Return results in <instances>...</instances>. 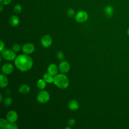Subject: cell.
<instances>
[{"instance_id":"cell-23","label":"cell","mask_w":129,"mask_h":129,"mask_svg":"<svg viewBox=\"0 0 129 129\" xmlns=\"http://www.w3.org/2000/svg\"><path fill=\"white\" fill-rule=\"evenodd\" d=\"M18 128V125L15 122H9L8 125V129H17Z\"/></svg>"},{"instance_id":"cell-18","label":"cell","mask_w":129,"mask_h":129,"mask_svg":"<svg viewBox=\"0 0 129 129\" xmlns=\"http://www.w3.org/2000/svg\"><path fill=\"white\" fill-rule=\"evenodd\" d=\"M9 122L8 120L1 118L0 119V127L2 129H8Z\"/></svg>"},{"instance_id":"cell-8","label":"cell","mask_w":129,"mask_h":129,"mask_svg":"<svg viewBox=\"0 0 129 129\" xmlns=\"http://www.w3.org/2000/svg\"><path fill=\"white\" fill-rule=\"evenodd\" d=\"M52 42L51 37L48 35L43 36L41 39V43L42 46L44 47H48L50 46Z\"/></svg>"},{"instance_id":"cell-30","label":"cell","mask_w":129,"mask_h":129,"mask_svg":"<svg viewBox=\"0 0 129 129\" xmlns=\"http://www.w3.org/2000/svg\"><path fill=\"white\" fill-rule=\"evenodd\" d=\"M0 98H1V100H0V101L2 102L3 101V96L2 94L0 95Z\"/></svg>"},{"instance_id":"cell-27","label":"cell","mask_w":129,"mask_h":129,"mask_svg":"<svg viewBox=\"0 0 129 129\" xmlns=\"http://www.w3.org/2000/svg\"><path fill=\"white\" fill-rule=\"evenodd\" d=\"M76 123V121L74 119H73V118H71V119H70L69 120H68V124H69V125L70 126H73Z\"/></svg>"},{"instance_id":"cell-1","label":"cell","mask_w":129,"mask_h":129,"mask_svg":"<svg viewBox=\"0 0 129 129\" xmlns=\"http://www.w3.org/2000/svg\"><path fill=\"white\" fill-rule=\"evenodd\" d=\"M32 59L27 54H20L15 59V64L18 70L21 72L29 70L33 66Z\"/></svg>"},{"instance_id":"cell-3","label":"cell","mask_w":129,"mask_h":129,"mask_svg":"<svg viewBox=\"0 0 129 129\" xmlns=\"http://www.w3.org/2000/svg\"><path fill=\"white\" fill-rule=\"evenodd\" d=\"M2 56L4 59L8 60H15L17 57L15 51L10 49L4 50L2 52Z\"/></svg>"},{"instance_id":"cell-15","label":"cell","mask_w":129,"mask_h":129,"mask_svg":"<svg viewBox=\"0 0 129 129\" xmlns=\"http://www.w3.org/2000/svg\"><path fill=\"white\" fill-rule=\"evenodd\" d=\"M113 8L111 6H107L105 7L104 9V13L106 16L110 18L112 17L113 13Z\"/></svg>"},{"instance_id":"cell-4","label":"cell","mask_w":129,"mask_h":129,"mask_svg":"<svg viewBox=\"0 0 129 129\" xmlns=\"http://www.w3.org/2000/svg\"><path fill=\"white\" fill-rule=\"evenodd\" d=\"M49 98H50V96L48 92L47 91L43 90V91H40L38 93L37 95V99L39 103H45L49 100Z\"/></svg>"},{"instance_id":"cell-13","label":"cell","mask_w":129,"mask_h":129,"mask_svg":"<svg viewBox=\"0 0 129 129\" xmlns=\"http://www.w3.org/2000/svg\"><path fill=\"white\" fill-rule=\"evenodd\" d=\"M68 107L72 110H76L79 107V103L75 100H70L68 103Z\"/></svg>"},{"instance_id":"cell-31","label":"cell","mask_w":129,"mask_h":129,"mask_svg":"<svg viewBox=\"0 0 129 129\" xmlns=\"http://www.w3.org/2000/svg\"><path fill=\"white\" fill-rule=\"evenodd\" d=\"M65 128H66V129H71L72 128H71V127L68 126H67V127H66Z\"/></svg>"},{"instance_id":"cell-7","label":"cell","mask_w":129,"mask_h":129,"mask_svg":"<svg viewBox=\"0 0 129 129\" xmlns=\"http://www.w3.org/2000/svg\"><path fill=\"white\" fill-rule=\"evenodd\" d=\"M18 115L14 110L9 111L6 115V118L9 122H15L18 119Z\"/></svg>"},{"instance_id":"cell-12","label":"cell","mask_w":129,"mask_h":129,"mask_svg":"<svg viewBox=\"0 0 129 129\" xmlns=\"http://www.w3.org/2000/svg\"><path fill=\"white\" fill-rule=\"evenodd\" d=\"M9 22L11 26L13 27L17 26L20 23V19L16 15H12L9 19Z\"/></svg>"},{"instance_id":"cell-17","label":"cell","mask_w":129,"mask_h":129,"mask_svg":"<svg viewBox=\"0 0 129 129\" xmlns=\"http://www.w3.org/2000/svg\"><path fill=\"white\" fill-rule=\"evenodd\" d=\"M43 79L46 81V83H51L53 82L54 77H53V76L48 73L45 74L43 75Z\"/></svg>"},{"instance_id":"cell-14","label":"cell","mask_w":129,"mask_h":129,"mask_svg":"<svg viewBox=\"0 0 129 129\" xmlns=\"http://www.w3.org/2000/svg\"><path fill=\"white\" fill-rule=\"evenodd\" d=\"M0 87L1 88L6 87L8 84V80L7 77L5 75L1 74L0 75Z\"/></svg>"},{"instance_id":"cell-21","label":"cell","mask_w":129,"mask_h":129,"mask_svg":"<svg viewBox=\"0 0 129 129\" xmlns=\"http://www.w3.org/2000/svg\"><path fill=\"white\" fill-rule=\"evenodd\" d=\"M12 103V99L11 97H6L4 101V104L6 105V106H9L11 104V103Z\"/></svg>"},{"instance_id":"cell-16","label":"cell","mask_w":129,"mask_h":129,"mask_svg":"<svg viewBox=\"0 0 129 129\" xmlns=\"http://www.w3.org/2000/svg\"><path fill=\"white\" fill-rule=\"evenodd\" d=\"M30 91V87L28 85H22L19 89V91L20 93L21 94H27Z\"/></svg>"},{"instance_id":"cell-19","label":"cell","mask_w":129,"mask_h":129,"mask_svg":"<svg viewBox=\"0 0 129 129\" xmlns=\"http://www.w3.org/2000/svg\"><path fill=\"white\" fill-rule=\"evenodd\" d=\"M44 79H39L37 82V86L40 89H43L45 88L46 83Z\"/></svg>"},{"instance_id":"cell-5","label":"cell","mask_w":129,"mask_h":129,"mask_svg":"<svg viewBox=\"0 0 129 129\" xmlns=\"http://www.w3.org/2000/svg\"><path fill=\"white\" fill-rule=\"evenodd\" d=\"M88 19V14L85 11H80L75 15V20L79 23L86 22Z\"/></svg>"},{"instance_id":"cell-11","label":"cell","mask_w":129,"mask_h":129,"mask_svg":"<svg viewBox=\"0 0 129 129\" xmlns=\"http://www.w3.org/2000/svg\"><path fill=\"white\" fill-rule=\"evenodd\" d=\"M47 72L53 76L56 75L57 73V68L56 64L54 63H51L49 64L47 68Z\"/></svg>"},{"instance_id":"cell-22","label":"cell","mask_w":129,"mask_h":129,"mask_svg":"<svg viewBox=\"0 0 129 129\" xmlns=\"http://www.w3.org/2000/svg\"><path fill=\"white\" fill-rule=\"evenodd\" d=\"M75 14V10L73 8H70L67 11V14L70 17H72Z\"/></svg>"},{"instance_id":"cell-29","label":"cell","mask_w":129,"mask_h":129,"mask_svg":"<svg viewBox=\"0 0 129 129\" xmlns=\"http://www.w3.org/2000/svg\"><path fill=\"white\" fill-rule=\"evenodd\" d=\"M3 10V7L2 4H1V6H0V12H2Z\"/></svg>"},{"instance_id":"cell-26","label":"cell","mask_w":129,"mask_h":129,"mask_svg":"<svg viewBox=\"0 0 129 129\" xmlns=\"http://www.w3.org/2000/svg\"><path fill=\"white\" fill-rule=\"evenodd\" d=\"M12 0H0V3L3 5H7L11 3Z\"/></svg>"},{"instance_id":"cell-32","label":"cell","mask_w":129,"mask_h":129,"mask_svg":"<svg viewBox=\"0 0 129 129\" xmlns=\"http://www.w3.org/2000/svg\"><path fill=\"white\" fill-rule=\"evenodd\" d=\"M127 35H129V28H128V29L127 30Z\"/></svg>"},{"instance_id":"cell-28","label":"cell","mask_w":129,"mask_h":129,"mask_svg":"<svg viewBox=\"0 0 129 129\" xmlns=\"http://www.w3.org/2000/svg\"><path fill=\"white\" fill-rule=\"evenodd\" d=\"M5 47L4 43L3 42L2 40H1V47H0V51L2 52L4 50V48Z\"/></svg>"},{"instance_id":"cell-20","label":"cell","mask_w":129,"mask_h":129,"mask_svg":"<svg viewBox=\"0 0 129 129\" xmlns=\"http://www.w3.org/2000/svg\"><path fill=\"white\" fill-rule=\"evenodd\" d=\"M22 10V6L19 4H16L14 7V12L16 14H20Z\"/></svg>"},{"instance_id":"cell-24","label":"cell","mask_w":129,"mask_h":129,"mask_svg":"<svg viewBox=\"0 0 129 129\" xmlns=\"http://www.w3.org/2000/svg\"><path fill=\"white\" fill-rule=\"evenodd\" d=\"M21 46L19 44H15L12 46V49L15 52H18L20 50Z\"/></svg>"},{"instance_id":"cell-10","label":"cell","mask_w":129,"mask_h":129,"mask_svg":"<svg viewBox=\"0 0 129 129\" xmlns=\"http://www.w3.org/2000/svg\"><path fill=\"white\" fill-rule=\"evenodd\" d=\"M59 70L62 73H66L69 72L70 69L69 63L67 61H62L59 64Z\"/></svg>"},{"instance_id":"cell-9","label":"cell","mask_w":129,"mask_h":129,"mask_svg":"<svg viewBox=\"0 0 129 129\" xmlns=\"http://www.w3.org/2000/svg\"><path fill=\"white\" fill-rule=\"evenodd\" d=\"M14 70L13 66L10 63H6L4 64L2 68V71L4 74L9 75L12 73Z\"/></svg>"},{"instance_id":"cell-25","label":"cell","mask_w":129,"mask_h":129,"mask_svg":"<svg viewBox=\"0 0 129 129\" xmlns=\"http://www.w3.org/2000/svg\"><path fill=\"white\" fill-rule=\"evenodd\" d=\"M57 57L59 60H62L64 58V54L62 52L59 51L57 53Z\"/></svg>"},{"instance_id":"cell-2","label":"cell","mask_w":129,"mask_h":129,"mask_svg":"<svg viewBox=\"0 0 129 129\" xmlns=\"http://www.w3.org/2000/svg\"><path fill=\"white\" fill-rule=\"evenodd\" d=\"M53 77V83L57 87L63 89L68 87L69 85V79L64 73L56 74Z\"/></svg>"},{"instance_id":"cell-6","label":"cell","mask_w":129,"mask_h":129,"mask_svg":"<svg viewBox=\"0 0 129 129\" xmlns=\"http://www.w3.org/2000/svg\"><path fill=\"white\" fill-rule=\"evenodd\" d=\"M35 50V46L31 43H27L23 45L22 51L26 54H29L33 53Z\"/></svg>"}]
</instances>
